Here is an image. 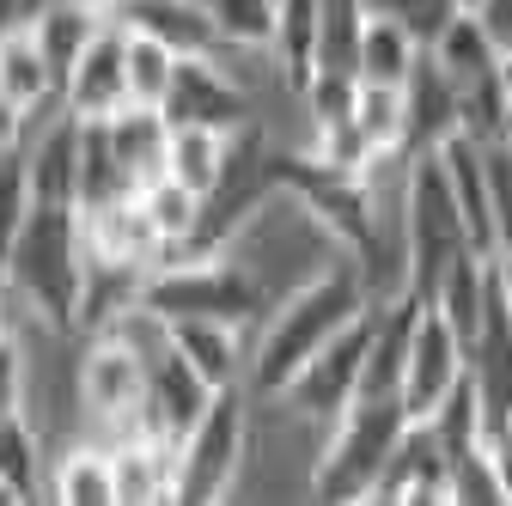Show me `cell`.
Masks as SVG:
<instances>
[{
	"label": "cell",
	"instance_id": "ba28073f",
	"mask_svg": "<svg viewBox=\"0 0 512 506\" xmlns=\"http://www.w3.org/2000/svg\"><path fill=\"white\" fill-rule=\"evenodd\" d=\"M458 385H464V348H458L452 330H445L439 311L421 299L415 324H409V342H403V366H397V403H403L409 421H427Z\"/></svg>",
	"mask_w": 512,
	"mask_h": 506
},
{
	"label": "cell",
	"instance_id": "836d02e7",
	"mask_svg": "<svg viewBox=\"0 0 512 506\" xmlns=\"http://www.w3.org/2000/svg\"><path fill=\"white\" fill-rule=\"evenodd\" d=\"M208 13L220 25V43H256V49H269L275 0H208Z\"/></svg>",
	"mask_w": 512,
	"mask_h": 506
},
{
	"label": "cell",
	"instance_id": "ab89813d",
	"mask_svg": "<svg viewBox=\"0 0 512 506\" xmlns=\"http://www.w3.org/2000/svg\"><path fill=\"white\" fill-rule=\"evenodd\" d=\"M488 275H494V293H500L506 311H512V244H500L494 257H488Z\"/></svg>",
	"mask_w": 512,
	"mask_h": 506
},
{
	"label": "cell",
	"instance_id": "d6a6232c",
	"mask_svg": "<svg viewBox=\"0 0 512 506\" xmlns=\"http://www.w3.org/2000/svg\"><path fill=\"white\" fill-rule=\"evenodd\" d=\"M360 7L372 13V19H391V25H403L415 43H433L439 31H445V19H452L464 0H360Z\"/></svg>",
	"mask_w": 512,
	"mask_h": 506
},
{
	"label": "cell",
	"instance_id": "7bdbcfd3",
	"mask_svg": "<svg viewBox=\"0 0 512 506\" xmlns=\"http://www.w3.org/2000/svg\"><path fill=\"white\" fill-rule=\"evenodd\" d=\"M494 141H506V153H512V104H506V116H500V135Z\"/></svg>",
	"mask_w": 512,
	"mask_h": 506
},
{
	"label": "cell",
	"instance_id": "f6af8a7d",
	"mask_svg": "<svg viewBox=\"0 0 512 506\" xmlns=\"http://www.w3.org/2000/svg\"><path fill=\"white\" fill-rule=\"evenodd\" d=\"M506 86H512V55H506Z\"/></svg>",
	"mask_w": 512,
	"mask_h": 506
},
{
	"label": "cell",
	"instance_id": "30bf717a",
	"mask_svg": "<svg viewBox=\"0 0 512 506\" xmlns=\"http://www.w3.org/2000/svg\"><path fill=\"white\" fill-rule=\"evenodd\" d=\"M366 500H378V506H439V500H452V452L439 446V433L427 421L403 427L391 464L378 470Z\"/></svg>",
	"mask_w": 512,
	"mask_h": 506
},
{
	"label": "cell",
	"instance_id": "1f68e13d",
	"mask_svg": "<svg viewBox=\"0 0 512 506\" xmlns=\"http://www.w3.org/2000/svg\"><path fill=\"white\" fill-rule=\"evenodd\" d=\"M25 214H31V165H25V147L19 141H0V257H7V244L25 226Z\"/></svg>",
	"mask_w": 512,
	"mask_h": 506
},
{
	"label": "cell",
	"instance_id": "5b68a950",
	"mask_svg": "<svg viewBox=\"0 0 512 506\" xmlns=\"http://www.w3.org/2000/svg\"><path fill=\"white\" fill-rule=\"evenodd\" d=\"M403 244H409V293L427 299L439 287V275L452 269L470 238H464V214L445 189V171L433 153H409V177H403ZM476 257V250H470Z\"/></svg>",
	"mask_w": 512,
	"mask_h": 506
},
{
	"label": "cell",
	"instance_id": "d590c367",
	"mask_svg": "<svg viewBox=\"0 0 512 506\" xmlns=\"http://www.w3.org/2000/svg\"><path fill=\"white\" fill-rule=\"evenodd\" d=\"M25 415V348L13 330H0V421Z\"/></svg>",
	"mask_w": 512,
	"mask_h": 506
},
{
	"label": "cell",
	"instance_id": "d4e9b609",
	"mask_svg": "<svg viewBox=\"0 0 512 506\" xmlns=\"http://www.w3.org/2000/svg\"><path fill=\"white\" fill-rule=\"evenodd\" d=\"M135 202L147 214V226L159 232V257L165 250H183L189 238H196V220H202V196H189V189L165 171H153L147 183H135ZM153 257V263H159Z\"/></svg>",
	"mask_w": 512,
	"mask_h": 506
},
{
	"label": "cell",
	"instance_id": "44dd1931",
	"mask_svg": "<svg viewBox=\"0 0 512 506\" xmlns=\"http://www.w3.org/2000/svg\"><path fill=\"white\" fill-rule=\"evenodd\" d=\"M98 129H104L116 165L135 177V183H147V177L165 165V116H159V110H147V104H122V110L98 116Z\"/></svg>",
	"mask_w": 512,
	"mask_h": 506
},
{
	"label": "cell",
	"instance_id": "74e56055",
	"mask_svg": "<svg viewBox=\"0 0 512 506\" xmlns=\"http://www.w3.org/2000/svg\"><path fill=\"white\" fill-rule=\"evenodd\" d=\"M464 7L476 13V25L488 31V43L500 55H512V0H464Z\"/></svg>",
	"mask_w": 512,
	"mask_h": 506
},
{
	"label": "cell",
	"instance_id": "603a6c76",
	"mask_svg": "<svg viewBox=\"0 0 512 506\" xmlns=\"http://www.w3.org/2000/svg\"><path fill=\"white\" fill-rule=\"evenodd\" d=\"M0 482L13 488L19 506L49 500V439L31 427V415L0 421Z\"/></svg>",
	"mask_w": 512,
	"mask_h": 506
},
{
	"label": "cell",
	"instance_id": "3957f363",
	"mask_svg": "<svg viewBox=\"0 0 512 506\" xmlns=\"http://www.w3.org/2000/svg\"><path fill=\"white\" fill-rule=\"evenodd\" d=\"M403 427H409V415H403L397 391H360L324 427V439H317V458H311L305 488L317 500H366L372 482H378V470L391 464Z\"/></svg>",
	"mask_w": 512,
	"mask_h": 506
},
{
	"label": "cell",
	"instance_id": "7a4b0ae2",
	"mask_svg": "<svg viewBox=\"0 0 512 506\" xmlns=\"http://www.w3.org/2000/svg\"><path fill=\"white\" fill-rule=\"evenodd\" d=\"M0 275H7V299L19 311H31V318L80 336V293H86V232H80V208L31 202L25 226L13 232L7 257H0Z\"/></svg>",
	"mask_w": 512,
	"mask_h": 506
},
{
	"label": "cell",
	"instance_id": "ac0fdd59",
	"mask_svg": "<svg viewBox=\"0 0 512 506\" xmlns=\"http://www.w3.org/2000/svg\"><path fill=\"white\" fill-rule=\"evenodd\" d=\"M488 293H494V275H488V257H464L439 275V287L427 293V305L445 318V330L458 336V348H470L476 342V330H482V311H488Z\"/></svg>",
	"mask_w": 512,
	"mask_h": 506
},
{
	"label": "cell",
	"instance_id": "cb8c5ba5",
	"mask_svg": "<svg viewBox=\"0 0 512 506\" xmlns=\"http://www.w3.org/2000/svg\"><path fill=\"white\" fill-rule=\"evenodd\" d=\"M421 49H427V43H415L403 25L372 19V13H366L360 43H354V80H366V86H403V80L415 74Z\"/></svg>",
	"mask_w": 512,
	"mask_h": 506
},
{
	"label": "cell",
	"instance_id": "277c9868",
	"mask_svg": "<svg viewBox=\"0 0 512 506\" xmlns=\"http://www.w3.org/2000/svg\"><path fill=\"white\" fill-rule=\"evenodd\" d=\"M244 446H250V391L226 385L208 397L196 427L171 446L177 452V500H189V506L232 500L238 470H244Z\"/></svg>",
	"mask_w": 512,
	"mask_h": 506
},
{
	"label": "cell",
	"instance_id": "d6986e66",
	"mask_svg": "<svg viewBox=\"0 0 512 506\" xmlns=\"http://www.w3.org/2000/svg\"><path fill=\"white\" fill-rule=\"evenodd\" d=\"M226 129H202V122H165V177H177L189 196H208L226 171Z\"/></svg>",
	"mask_w": 512,
	"mask_h": 506
},
{
	"label": "cell",
	"instance_id": "7c38bea8",
	"mask_svg": "<svg viewBox=\"0 0 512 506\" xmlns=\"http://www.w3.org/2000/svg\"><path fill=\"white\" fill-rule=\"evenodd\" d=\"M110 19L122 31L165 43L171 55H214L220 49V25L208 13V0H116Z\"/></svg>",
	"mask_w": 512,
	"mask_h": 506
},
{
	"label": "cell",
	"instance_id": "52a82bcc",
	"mask_svg": "<svg viewBox=\"0 0 512 506\" xmlns=\"http://www.w3.org/2000/svg\"><path fill=\"white\" fill-rule=\"evenodd\" d=\"M366 342H372V305L360 311V318H348L324 348H317L287 385L275 391L299 421H311L317 433H324L354 397H360V366H366Z\"/></svg>",
	"mask_w": 512,
	"mask_h": 506
},
{
	"label": "cell",
	"instance_id": "4dcf8cb0",
	"mask_svg": "<svg viewBox=\"0 0 512 506\" xmlns=\"http://www.w3.org/2000/svg\"><path fill=\"white\" fill-rule=\"evenodd\" d=\"M360 25H366L360 0H317V49H311V68H348L354 74Z\"/></svg>",
	"mask_w": 512,
	"mask_h": 506
},
{
	"label": "cell",
	"instance_id": "5bb4252c",
	"mask_svg": "<svg viewBox=\"0 0 512 506\" xmlns=\"http://www.w3.org/2000/svg\"><path fill=\"white\" fill-rule=\"evenodd\" d=\"M171 348L183 354V366L196 372L208 391L244 385V366H250V330L220 324V318H177V324H171Z\"/></svg>",
	"mask_w": 512,
	"mask_h": 506
},
{
	"label": "cell",
	"instance_id": "f546056e",
	"mask_svg": "<svg viewBox=\"0 0 512 506\" xmlns=\"http://www.w3.org/2000/svg\"><path fill=\"white\" fill-rule=\"evenodd\" d=\"M104 19H92V13H80L74 0H55V7H43V19L31 25V37H37V49L49 55V68H55V80L74 68V55L86 49V37L98 31Z\"/></svg>",
	"mask_w": 512,
	"mask_h": 506
},
{
	"label": "cell",
	"instance_id": "e0dca14e",
	"mask_svg": "<svg viewBox=\"0 0 512 506\" xmlns=\"http://www.w3.org/2000/svg\"><path fill=\"white\" fill-rule=\"evenodd\" d=\"M49 500H61V506H116V476H110L104 439L80 433V439L49 452Z\"/></svg>",
	"mask_w": 512,
	"mask_h": 506
},
{
	"label": "cell",
	"instance_id": "f35d334b",
	"mask_svg": "<svg viewBox=\"0 0 512 506\" xmlns=\"http://www.w3.org/2000/svg\"><path fill=\"white\" fill-rule=\"evenodd\" d=\"M43 7H55V0H0V31H25V25H37Z\"/></svg>",
	"mask_w": 512,
	"mask_h": 506
},
{
	"label": "cell",
	"instance_id": "8992f818",
	"mask_svg": "<svg viewBox=\"0 0 512 506\" xmlns=\"http://www.w3.org/2000/svg\"><path fill=\"white\" fill-rule=\"evenodd\" d=\"M74 391H80V415L92 439H128L147 427V360L116 342V336H80V360H74Z\"/></svg>",
	"mask_w": 512,
	"mask_h": 506
},
{
	"label": "cell",
	"instance_id": "4316f807",
	"mask_svg": "<svg viewBox=\"0 0 512 506\" xmlns=\"http://www.w3.org/2000/svg\"><path fill=\"white\" fill-rule=\"evenodd\" d=\"M354 122H360L372 153H415L409 147V98H403V86H366L360 80Z\"/></svg>",
	"mask_w": 512,
	"mask_h": 506
},
{
	"label": "cell",
	"instance_id": "60d3db41",
	"mask_svg": "<svg viewBox=\"0 0 512 506\" xmlns=\"http://www.w3.org/2000/svg\"><path fill=\"white\" fill-rule=\"evenodd\" d=\"M0 141H19V110L7 104V92H0Z\"/></svg>",
	"mask_w": 512,
	"mask_h": 506
},
{
	"label": "cell",
	"instance_id": "7402d4cb",
	"mask_svg": "<svg viewBox=\"0 0 512 506\" xmlns=\"http://www.w3.org/2000/svg\"><path fill=\"white\" fill-rule=\"evenodd\" d=\"M0 92H7V104L19 116L37 110V104H49V98H61V80L49 68V55L37 49L31 25L25 31H0Z\"/></svg>",
	"mask_w": 512,
	"mask_h": 506
},
{
	"label": "cell",
	"instance_id": "9a60e30c",
	"mask_svg": "<svg viewBox=\"0 0 512 506\" xmlns=\"http://www.w3.org/2000/svg\"><path fill=\"white\" fill-rule=\"evenodd\" d=\"M427 55H433V68L452 80V92H458V98L506 80V55L488 43V31L476 25V13H470V7H458L452 19H445V31L427 43Z\"/></svg>",
	"mask_w": 512,
	"mask_h": 506
},
{
	"label": "cell",
	"instance_id": "f1b7e54d",
	"mask_svg": "<svg viewBox=\"0 0 512 506\" xmlns=\"http://www.w3.org/2000/svg\"><path fill=\"white\" fill-rule=\"evenodd\" d=\"M116 196H135V177H128L104 141L98 122H80V208L116 202Z\"/></svg>",
	"mask_w": 512,
	"mask_h": 506
},
{
	"label": "cell",
	"instance_id": "e575fe53",
	"mask_svg": "<svg viewBox=\"0 0 512 506\" xmlns=\"http://www.w3.org/2000/svg\"><path fill=\"white\" fill-rule=\"evenodd\" d=\"M482 171H488V220H494V250L512 244V153L506 141H482Z\"/></svg>",
	"mask_w": 512,
	"mask_h": 506
},
{
	"label": "cell",
	"instance_id": "2e32d148",
	"mask_svg": "<svg viewBox=\"0 0 512 506\" xmlns=\"http://www.w3.org/2000/svg\"><path fill=\"white\" fill-rule=\"evenodd\" d=\"M208 397H214V391L183 366L177 348H159V354L147 360V427H153L159 439H171V446H177V439L196 427V415L208 409Z\"/></svg>",
	"mask_w": 512,
	"mask_h": 506
},
{
	"label": "cell",
	"instance_id": "8fae6325",
	"mask_svg": "<svg viewBox=\"0 0 512 506\" xmlns=\"http://www.w3.org/2000/svg\"><path fill=\"white\" fill-rule=\"evenodd\" d=\"M61 104H68V116H80V122H98V116H110V110L128 104V80H122V25H116V19H104V25L86 37V49L74 55V68L61 74Z\"/></svg>",
	"mask_w": 512,
	"mask_h": 506
},
{
	"label": "cell",
	"instance_id": "6da1fadb",
	"mask_svg": "<svg viewBox=\"0 0 512 506\" xmlns=\"http://www.w3.org/2000/svg\"><path fill=\"white\" fill-rule=\"evenodd\" d=\"M366 305H372V293H366V281H360V269L348 257H336V263L317 269L311 281L287 287L263 318H256V330H250L244 391L250 397H275L348 318H360Z\"/></svg>",
	"mask_w": 512,
	"mask_h": 506
},
{
	"label": "cell",
	"instance_id": "ee69618b",
	"mask_svg": "<svg viewBox=\"0 0 512 506\" xmlns=\"http://www.w3.org/2000/svg\"><path fill=\"white\" fill-rule=\"evenodd\" d=\"M0 330H7V275H0Z\"/></svg>",
	"mask_w": 512,
	"mask_h": 506
},
{
	"label": "cell",
	"instance_id": "b9f144b4",
	"mask_svg": "<svg viewBox=\"0 0 512 506\" xmlns=\"http://www.w3.org/2000/svg\"><path fill=\"white\" fill-rule=\"evenodd\" d=\"M74 7L92 13V19H110V13H116V0H74Z\"/></svg>",
	"mask_w": 512,
	"mask_h": 506
},
{
	"label": "cell",
	"instance_id": "ffe728a7",
	"mask_svg": "<svg viewBox=\"0 0 512 506\" xmlns=\"http://www.w3.org/2000/svg\"><path fill=\"white\" fill-rule=\"evenodd\" d=\"M403 98H409V147H415V153L439 147L445 135L458 129V92H452V80L433 68L427 49H421V61H415V74L403 80Z\"/></svg>",
	"mask_w": 512,
	"mask_h": 506
},
{
	"label": "cell",
	"instance_id": "4fadbf2b",
	"mask_svg": "<svg viewBox=\"0 0 512 506\" xmlns=\"http://www.w3.org/2000/svg\"><path fill=\"white\" fill-rule=\"evenodd\" d=\"M110 476H116V506H159L177 500V452L171 439H159L153 427L110 439Z\"/></svg>",
	"mask_w": 512,
	"mask_h": 506
},
{
	"label": "cell",
	"instance_id": "484cf974",
	"mask_svg": "<svg viewBox=\"0 0 512 506\" xmlns=\"http://www.w3.org/2000/svg\"><path fill=\"white\" fill-rule=\"evenodd\" d=\"M311 49H317V0H275V31H269V55L281 80L299 92V80L311 74Z\"/></svg>",
	"mask_w": 512,
	"mask_h": 506
},
{
	"label": "cell",
	"instance_id": "8d00e7d4",
	"mask_svg": "<svg viewBox=\"0 0 512 506\" xmlns=\"http://www.w3.org/2000/svg\"><path fill=\"white\" fill-rule=\"evenodd\" d=\"M482 458H488V476H494L500 506H512V421H494L482 433Z\"/></svg>",
	"mask_w": 512,
	"mask_h": 506
},
{
	"label": "cell",
	"instance_id": "83f0119b",
	"mask_svg": "<svg viewBox=\"0 0 512 506\" xmlns=\"http://www.w3.org/2000/svg\"><path fill=\"white\" fill-rule=\"evenodd\" d=\"M177 61H183V55H171L165 43H153V37H141V31H122V80H128V104L159 110L165 92H171Z\"/></svg>",
	"mask_w": 512,
	"mask_h": 506
},
{
	"label": "cell",
	"instance_id": "9c48e42d",
	"mask_svg": "<svg viewBox=\"0 0 512 506\" xmlns=\"http://www.w3.org/2000/svg\"><path fill=\"white\" fill-rule=\"evenodd\" d=\"M159 116L165 122H202V129H226L232 135V129H244V122L256 116V98L220 55H183Z\"/></svg>",
	"mask_w": 512,
	"mask_h": 506
}]
</instances>
